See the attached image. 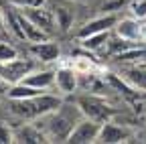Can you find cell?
Here are the masks:
<instances>
[{
    "label": "cell",
    "mask_w": 146,
    "mask_h": 144,
    "mask_svg": "<svg viewBox=\"0 0 146 144\" xmlns=\"http://www.w3.org/2000/svg\"><path fill=\"white\" fill-rule=\"evenodd\" d=\"M130 138H132V130L128 128V126H120V124H114L112 120H108V122L102 124L96 142H102V144H118V142H128Z\"/></svg>",
    "instance_id": "8"
},
{
    "label": "cell",
    "mask_w": 146,
    "mask_h": 144,
    "mask_svg": "<svg viewBox=\"0 0 146 144\" xmlns=\"http://www.w3.org/2000/svg\"><path fill=\"white\" fill-rule=\"evenodd\" d=\"M130 12H132L134 19L144 21L146 19V0H134V2L130 4Z\"/></svg>",
    "instance_id": "18"
},
{
    "label": "cell",
    "mask_w": 146,
    "mask_h": 144,
    "mask_svg": "<svg viewBox=\"0 0 146 144\" xmlns=\"http://www.w3.org/2000/svg\"><path fill=\"white\" fill-rule=\"evenodd\" d=\"M100 128H102L100 122L89 120V118L83 116V118L75 124V128L71 130L67 142H71V144H94V142L98 140Z\"/></svg>",
    "instance_id": "4"
},
{
    "label": "cell",
    "mask_w": 146,
    "mask_h": 144,
    "mask_svg": "<svg viewBox=\"0 0 146 144\" xmlns=\"http://www.w3.org/2000/svg\"><path fill=\"white\" fill-rule=\"evenodd\" d=\"M23 83L33 85L36 89H43V92H49V89L55 87V69H41V67H36L35 71H31V73L23 79Z\"/></svg>",
    "instance_id": "13"
},
{
    "label": "cell",
    "mask_w": 146,
    "mask_h": 144,
    "mask_svg": "<svg viewBox=\"0 0 146 144\" xmlns=\"http://www.w3.org/2000/svg\"><path fill=\"white\" fill-rule=\"evenodd\" d=\"M16 21H18V25H21L23 37H25V41H27L29 45H31V43H41V41L51 39V35H49V33H45L43 29L36 27L33 21H29L21 10H16Z\"/></svg>",
    "instance_id": "12"
},
{
    "label": "cell",
    "mask_w": 146,
    "mask_h": 144,
    "mask_svg": "<svg viewBox=\"0 0 146 144\" xmlns=\"http://www.w3.org/2000/svg\"><path fill=\"white\" fill-rule=\"evenodd\" d=\"M114 31L122 41H130V43H144L146 41V25H142V21H138V19L118 21Z\"/></svg>",
    "instance_id": "6"
},
{
    "label": "cell",
    "mask_w": 146,
    "mask_h": 144,
    "mask_svg": "<svg viewBox=\"0 0 146 144\" xmlns=\"http://www.w3.org/2000/svg\"><path fill=\"white\" fill-rule=\"evenodd\" d=\"M8 4L14 8H33V6H45L47 0H8Z\"/></svg>",
    "instance_id": "20"
},
{
    "label": "cell",
    "mask_w": 146,
    "mask_h": 144,
    "mask_svg": "<svg viewBox=\"0 0 146 144\" xmlns=\"http://www.w3.org/2000/svg\"><path fill=\"white\" fill-rule=\"evenodd\" d=\"M29 51H31V55H33L36 61L47 63V65L57 63V61L61 59V47H59V43H55V41H51V39L41 41V43H31Z\"/></svg>",
    "instance_id": "9"
},
{
    "label": "cell",
    "mask_w": 146,
    "mask_h": 144,
    "mask_svg": "<svg viewBox=\"0 0 146 144\" xmlns=\"http://www.w3.org/2000/svg\"><path fill=\"white\" fill-rule=\"evenodd\" d=\"M55 87L61 96H75L79 89V73L73 67H59L55 69Z\"/></svg>",
    "instance_id": "7"
},
{
    "label": "cell",
    "mask_w": 146,
    "mask_h": 144,
    "mask_svg": "<svg viewBox=\"0 0 146 144\" xmlns=\"http://www.w3.org/2000/svg\"><path fill=\"white\" fill-rule=\"evenodd\" d=\"M118 23V16L114 12H108V14H102V16H96V19L87 21L79 31H77V37L83 39V37H89V35H96V33H104V31H112Z\"/></svg>",
    "instance_id": "10"
},
{
    "label": "cell",
    "mask_w": 146,
    "mask_h": 144,
    "mask_svg": "<svg viewBox=\"0 0 146 144\" xmlns=\"http://www.w3.org/2000/svg\"><path fill=\"white\" fill-rule=\"evenodd\" d=\"M29 21H33L39 29H43L45 33L53 35L57 31V19H55V10H49L47 4L45 6H33V8H18Z\"/></svg>",
    "instance_id": "5"
},
{
    "label": "cell",
    "mask_w": 146,
    "mask_h": 144,
    "mask_svg": "<svg viewBox=\"0 0 146 144\" xmlns=\"http://www.w3.org/2000/svg\"><path fill=\"white\" fill-rule=\"evenodd\" d=\"M81 41V47L87 49V51H102L108 47V41H110V31H104V33H96V35H89V37H83L79 39Z\"/></svg>",
    "instance_id": "15"
},
{
    "label": "cell",
    "mask_w": 146,
    "mask_h": 144,
    "mask_svg": "<svg viewBox=\"0 0 146 144\" xmlns=\"http://www.w3.org/2000/svg\"><path fill=\"white\" fill-rule=\"evenodd\" d=\"M39 65H41V61H36L35 57H31V59L14 57L10 61H2L0 63V79H4L8 85L21 83L31 71H35Z\"/></svg>",
    "instance_id": "3"
},
{
    "label": "cell",
    "mask_w": 146,
    "mask_h": 144,
    "mask_svg": "<svg viewBox=\"0 0 146 144\" xmlns=\"http://www.w3.org/2000/svg\"><path fill=\"white\" fill-rule=\"evenodd\" d=\"M14 142L39 144V142H49V140L35 122H23V124L14 126Z\"/></svg>",
    "instance_id": "11"
},
{
    "label": "cell",
    "mask_w": 146,
    "mask_h": 144,
    "mask_svg": "<svg viewBox=\"0 0 146 144\" xmlns=\"http://www.w3.org/2000/svg\"><path fill=\"white\" fill-rule=\"evenodd\" d=\"M14 57H18V49L12 43H8V41H0V63L10 61Z\"/></svg>",
    "instance_id": "17"
},
{
    "label": "cell",
    "mask_w": 146,
    "mask_h": 144,
    "mask_svg": "<svg viewBox=\"0 0 146 144\" xmlns=\"http://www.w3.org/2000/svg\"><path fill=\"white\" fill-rule=\"evenodd\" d=\"M55 19H57V27L61 31H67L73 25V12L69 8H65V6H59L55 10Z\"/></svg>",
    "instance_id": "16"
},
{
    "label": "cell",
    "mask_w": 146,
    "mask_h": 144,
    "mask_svg": "<svg viewBox=\"0 0 146 144\" xmlns=\"http://www.w3.org/2000/svg\"><path fill=\"white\" fill-rule=\"evenodd\" d=\"M81 118L83 114L79 110V106L75 104V100H69V102L63 100L57 110H53L45 116H39L33 122L43 130L49 142H67L71 130L75 128V124Z\"/></svg>",
    "instance_id": "1"
},
{
    "label": "cell",
    "mask_w": 146,
    "mask_h": 144,
    "mask_svg": "<svg viewBox=\"0 0 146 144\" xmlns=\"http://www.w3.org/2000/svg\"><path fill=\"white\" fill-rule=\"evenodd\" d=\"M6 33V23H4V12L0 10V35Z\"/></svg>",
    "instance_id": "21"
},
{
    "label": "cell",
    "mask_w": 146,
    "mask_h": 144,
    "mask_svg": "<svg viewBox=\"0 0 146 144\" xmlns=\"http://www.w3.org/2000/svg\"><path fill=\"white\" fill-rule=\"evenodd\" d=\"M124 79L130 83L134 89L146 92V65H134L124 71Z\"/></svg>",
    "instance_id": "14"
},
{
    "label": "cell",
    "mask_w": 146,
    "mask_h": 144,
    "mask_svg": "<svg viewBox=\"0 0 146 144\" xmlns=\"http://www.w3.org/2000/svg\"><path fill=\"white\" fill-rule=\"evenodd\" d=\"M14 142V128L6 122H0V144Z\"/></svg>",
    "instance_id": "19"
},
{
    "label": "cell",
    "mask_w": 146,
    "mask_h": 144,
    "mask_svg": "<svg viewBox=\"0 0 146 144\" xmlns=\"http://www.w3.org/2000/svg\"><path fill=\"white\" fill-rule=\"evenodd\" d=\"M75 104L79 106V110L85 118L89 120H96L100 124L112 120L116 116V108L112 104H108L104 96L100 94H89V92H83V94H75L73 96Z\"/></svg>",
    "instance_id": "2"
}]
</instances>
